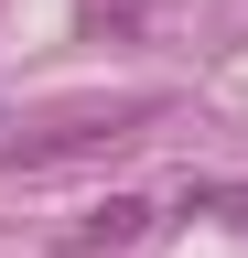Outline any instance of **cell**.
I'll return each mask as SVG.
<instances>
[{
    "instance_id": "3",
    "label": "cell",
    "mask_w": 248,
    "mask_h": 258,
    "mask_svg": "<svg viewBox=\"0 0 248 258\" xmlns=\"http://www.w3.org/2000/svg\"><path fill=\"white\" fill-rule=\"evenodd\" d=\"M194 205H216V215H248V183H205Z\"/></svg>"
},
{
    "instance_id": "2",
    "label": "cell",
    "mask_w": 248,
    "mask_h": 258,
    "mask_svg": "<svg viewBox=\"0 0 248 258\" xmlns=\"http://www.w3.org/2000/svg\"><path fill=\"white\" fill-rule=\"evenodd\" d=\"M140 226H151V205H140V194H108V205H97V215H86V226H76V237H65V247H130V237H140Z\"/></svg>"
},
{
    "instance_id": "1",
    "label": "cell",
    "mask_w": 248,
    "mask_h": 258,
    "mask_svg": "<svg viewBox=\"0 0 248 258\" xmlns=\"http://www.w3.org/2000/svg\"><path fill=\"white\" fill-rule=\"evenodd\" d=\"M130 118H151V97H140V108L54 118V129H33V140H11V172H54V161H76V151H108V140H130Z\"/></svg>"
}]
</instances>
